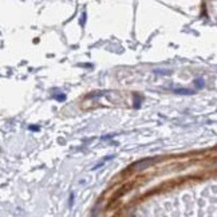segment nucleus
<instances>
[{"instance_id": "1", "label": "nucleus", "mask_w": 217, "mask_h": 217, "mask_svg": "<svg viewBox=\"0 0 217 217\" xmlns=\"http://www.w3.org/2000/svg\"><path fill=\"white\" fill-rule=\"evenodd\" d=\"M155 162V160L154 158H148V160H141L138 161V162H134L129 166V169L130 170H142V169H146V168H149L150 165H153Z\"/></svg>"}, {"instance_id": "2", "label": "nucleus", "mask_w": 217, "mask_h": 217, "mask_svg": "<svg viewBox=\"0 0 217 217\" xmlns=\"http://www.w3.org/2000/svg\"><path fill=\"white\" fill-rule=\"evenodd\" d=\"M177 94H182V95H189V94H193L192 90H188V89H176L174 90Z\"/></svg>"}, {"instance_id": "3", "label": "nucleus", "mask_w": 217, "mask_h": 217, "mask_svg": "<svg viewBox=\"0 0 217 217\" xmlns=\"http://www.w3.org/2000/svg\"><path fill=\"white\" fill-rule=\"evenodd\" d=\"M127 189H129V185H127V186H123V188H121V190L118 192V193H117V194H115V196H114V197H113V200H115V198H118V197H121V196H122L123 193H126V192H127Z\"/></svg>"}, {"instance_id": "4", "label": "nucleus", "mask_w": 217, "mask_h": 217, "mask_svg": "<svg viewBox=\"0 0 217 217\" xmlns=\"http://www.w3.org/2000/svg\"><path fill=\"white\" fill-rule=\"evenodd\" d=\"M194 84H196V87H197V89H203L204 87V80L203 79H196Z\"/></svg>"}, {"instance_id": "5", "label": "nucleus", "mask_w": 217, "mask_h": 217, "mask_svg": "<svg viewBox=\"0 0 217 217\" xmlns=\"http://www.w3.org/2000/svg\"><path fill=\"white\" fill-rule=\"evenodd\" d=\"M54 98L57 99L58 102H63V100H66V95H64V94H57Z\"/></svg>"}, {"instance_id": "6", "label": "nucleus", "mask_w": 217, "mask_h": 217, "mask_svg": "<svg viewBox=\"0 0 217 217\" xmlns=\"http://www.w3.org/2000/svg\"><path fill=\"white\" fill-rule=\"evenodd\" d=\"M155 74H160V75H169L170 71H164V70H154Z\"/></svg>"}, {"instance_id": "7", "label": "nucleus", "mask_w": 217, "mask_h": 217, "mask_svg": "<svg viewBox=\"0 0 217 217\" xmlns=\"http://www.w3.org/2000/svg\"><path fill=\"white\" fill-rule=\"evenodd\" d=\"M86 18H87V15H86V12H83V14H82V18H80V24H82V26H84Z\"/></svg>"}, {"instance_id": "8", "label": "nucleus", "mask_w": 217, "mask_h": 217, "mask_svg": "<svg viewBox=\"0 0 217 217\" xmlns=\"http://www.w3.org/2000/svg\"><path fill=\"white\" fill-rule=\"evenodd\" d=\"M28 129L31 130V132H39V130H40V127H39V126H35V125H31V126H30Z\"/></svg>"}, {"instance_id": "9", "label": "nucleus", "mask_w": 217, "mask_h": 217, "mask_svg": "<svg viewBox=\"0 0 217 217\" xmlns=\"http://www.w3.org/2000/svg\"><path fill=\"white\" fill-rule=\"evenodd\" d=\"M73 204H74V194L71 193V196H70V206H73Z\"/></svg>"}]
</instances>
